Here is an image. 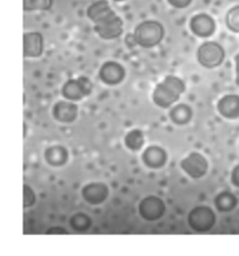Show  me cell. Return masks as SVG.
<instances>
[{"label":"cell","instance_id":"6da1fadb","mask_svg":"<svg viewBox=\"0 0 239 256\" xmlns=\"http://www.w3.org/2000/svg\"><path fill=\"white\" fill-rule=\"evenodd\" d=\"M93 30L103 40H113L123 34V20L111 8L107 0H97L86 10Z\"/></svg>","mask_w":239,"mask_h":256},{"label":"cell","instance_id":"7a4b0ae2","mask_svg":"<svg viewBox=\"0 0 239 256\" xmlns=\"http://www.w3.org/2000/svg\"><path fill=\"white\" fill-rule=\"evenodd\" d=\"M186 92V84L182 78L168 75L158 83L153 92V102L162 109H168L180 100Z\"/></svg>","mask_w":239,"mask_h":256},{"label":"cell","instance_id":"3957f363","mask_svg":"<svg viewBox=\"0 0 239 256\" xmlns=\"http://www.w3.org/2000/svg\"><path fill=\"white\" fill-rule=\"evenodd\" d=\"M127 38L132 39L133 44H137V46L153 48L164 40L165 27L157 20H145L136 27L132 36Z\"/></svg>","mask_w":239,"mask_h":256},{"label":"cell","instance_id":"277c9868","mask_svg":"<svg viewBox=\"0 0 239 256\" xmlns=\"http://www.w3.org/2000/svg\"><path fill=\"white\" fill-rule=\"evenodd\" d=\"M225 58L224 48L215 41H206L197 50V61L204 68H217Z\"/></svg>","mask_w":239,"mask_h":256},{"label":"cell","instance_id":"5b68a950","mask_svg":"<svg viewBox=\"0 0 239 256\" xmlns=\"http://www.w3.org/2000/svg\"><path fill=\"white\" fill-rule=\"evenodd\" d=\"M92 88V83L86 76H78L77 78H70L64 83L62 95L68 101L77 102L91 94Z\"/></svg>","mask_w":239,"mask_h":256},{"label":"cell","instance_id":"8992f818","mask_svg":"<svg viewBox=\"0 0 239 256\" xmlns=\"http://www.w3.org/2000/svg\"><path fill=\"white\" fill-rule=\"evenodd\" d=\"M216 224V214L210 207L197 206L190 210L188 216V224L192 230L200 233L210 230Z\"/></svg>","mask_w":239,"mask_h":256},{"label":"cell","instance_id":"52a82bcc","mask_svg":"<svg viewBox=\"0 0 239 256\" xmlns=\"http://www.w3.org/2000/svg\"><path fill=\"white\" fill-rule=\"evenodd\" d=\"M166 212L165 202L155 196H146L139 204V214L147 221H155L164 216Z\"/></svg>","mask_w":239,"mask_h":256},{"label":"cell","instance_id":"ba28073f","mask_svg":"<svg viewBox=\"0 0 239 256\" xmlns=\"http://www.w3.org/2000/svg\"><path fill=\"white\" fill-rule=\"evenodd\" d=\"M181 168L190 178L200 179L207 174L208 162L199 152H192L181 162Z\"/></svg>","mask_w":239,"mask_h":256},{"label":"cell","instance_id":"9c48e42d","mask_svg":"<svg viewBox=\"0 0 239 256\" xmlns=\"http://www.w3.org/2000/svg\"><path fill=\"white\" fill-rule=\"evenodd\" d=\"M126 72L120 64L107 61L99 69V78L107 86H117L125 78Z\"/></svg>","mask_w":239,"mask_h":256},{"label":"cell","instance_id":"30bf717a","mask_svg":"<svg viewBox=\"0 0 239 256\" xmlns=\"http://www.w3.org/2000/svg\"><path fill=\"white\" fill-rule=\"evenodd\" d=\"M190 30L200 38H209L216 30V22L209 14L200 13L194 16L190 20Z\"/></svg>","mask_w":239,"mask_h":256},{"label":"cell","instance_id":"8fae6325","mask_svg":"<svg viewBox=\"0 0 239 256\" xmlns=\"http://www.w3.org/2000/svg\"><path fill=\"white\" fill-rule=\"evenodd\" d=\"M82 196L91 205H99L109 196V188L103 182H91L83 188Z\"/></svg>","mask_w":239,"mask_h":256},{"label":"cell","instance_id":"7c38bea8","mask_svg":"<svg viewBox=\"0 0 239 256\" xmlns=\"http://www.w3.org/2000/svg\"><path fill=\"white\" fill-rule=\"evenodd\" d=\"M43 36L39 32L23 34V56L39 58L43 53Z\"/></svg>","mask_w":239,"mask_h":256},{"label":"cell","instance_id":"4fadbf2b","mask_svg":"<svg viewBox=\"0 0 239 256\" xmlns=\"http://www.w3.org/2000/svg\"><path fill=\"white\" fill-rule=\"evenodd\" d=\"M53 114L55 120L60 123L69 124L77 118L78 106L72 101H60L54 106Z\"/></svg>","mask_w":239,"mask_h":256},{"label":"cell","instance_id":"5bb4252c","mask_svg":"<svg viewBox=\"0 0 239 256\" xmlns=\"http://www.w3.org/2000/svg\"><path fill=\"white\" fill-rule=\"evenodd\" d=\"M217 110L222 116L229 120L239 118V96L225 95L217 103Z\"/></svg>","mask_w":239,"mask_h":256},{"label":"cell","instance_id":"9a60e30c","mask_svg":"<svg viewBox=\"0 0 239 256\" xmlns=\"http://www.w3.org/2000/svg\"><path fill=\"white\" fill-rule=\"evenodd\" d=\"M143 160L147 168H160L167 162V154L162 148L152 145L144 151Z\"/></svg>","mask_w":239,"mask_h":256},{"label":"cell","instance_id":"2e32d148","mask_svg":"<svg viewBox=\"0 0 239 256\" xmlns=\"http://www.w3.org/2000/svg\"><path fill=\"white\" fill-rule=\"evenodd\" d=\"M68 150L61 145H55V146L48 148L44 152V159L48 164L55 168L63 166L68 162Z\"/></svg>","mask_w":239,"mask_h":256},{"label":"cell","instance_id":"e0dca14e","mask_svg":"<svg viewBox=\"0 0 239 256\" xmlns=\"http://www.w3.org/2000/svg\"><path fill=\"white\" fill-rule=\"evenodd\" d=\"M171 120L178 126H185L188 124L193 117V110L186 103H180L171 110Z\"/></svg>","mask_w":239,"mask_h":256},{"label":"cell","instance_id":"ac0fdd59","mask_svg":"<svg viewBox=\"0 0 239 256\" xmlns=\"http://www.w3.org/2000/svg\"><path fill=\"white\" fill-rule=\"evenodd\" d=\"M215 206L220 212H230L237 206V199L230 192H222L215 198Z\"/></svg>","mask_w":239,"mask_h":256},{"label":"cell","instance_id":"d6986e66","mask_svg":"<svg viewBox=\"0 0 239 256\" xmlns=\"http://www.w3.org/2000/svg\"><path fill=\"white\" fill-rule=\"evenodd\" d=\"M145 137L143 131L139 129L131 130L125 136V145L131 151H139L144 146Z\"/></svg>","mask_w":239,"mask_h":256},{"label":"cell","instance_id":"ffe728a7","mask_svg":"<svg viewBox=\"0 0 239 256\" xmlns=\"http://www.w3.org/2000/svg\"><path fill=\"white\" fill-rule=\"evenodd\" d=\"M53 4L54 0H23V11H49Z\"/></svg>","mask_w":239,"mask_h":256},{"label":"cell","instance_id":"44dd1931","mask_svg":"<svg viewBox=\"0 0 239 256\" xmlns=\"http://www.w3.org/2000/svg\"><path fill=\"white\" fill-rule=\"evenodd\" d=\"M92 221L90 219L89 216H86L84 213H77L75 216H71L70 224L75 230L77 232H85L91 227Z\"/></svg>","mask_w":239,"mask_h":256},{"label":"cell","instance_id":"7402d4cb","mask_svg":"<svg viewBox=\"0 0 239 256\" xmlns=\"http://www.w3.org/2000/svg\"><path fill=\"white\" fill-rule=\"evenodd\" d=\"M225 22L231 32L239 33V5L229 10L225 16Z\"/></svg>","mask_w":239,"mask_h":256},{"label":"cell","instance_id":"603a6c76","mask_svg":"<svg viewBox=\"0 0 239 256\" xmlns=\"http://www.w3.org/2000/svg\"><path fill=\"white\" fill-rule=\"evenodd\" d=\"M35 200L36 196L33 190L29 186L23 185V207L28 208V207L33 206L35 204Z\"/></svg>","mask_w":239,"mask_h":256},{"label":"cell","instance_id":"cb8c5ba5","mask_svg":"<svg viewBox=\"0 0 239 256\" xmlns=\"http://www.w3.org/2000/svg\"><path fill=\"white\" fill-rule=\"evenodd\" d=\"M167 2H169V5L173 6V8L181 10L188 8V6L192 4L193 0H167Z\"/></svg>","mask_w":239,"mask_h":256},{"label":"cell","instance_id":"d4e9b609","mask_svg":"<svg viewBox=\"0 0 239 256\" xmlns=\"http://www.w3.org/2000/svg\"><path fill=\"white\" fill-rule=\"evenodd\" d=\"M231 182H232V184H234L235 186H237V188H239V165L236 166V168H234V171H232V174H231Z\"/></svg>","mask_w":239,"mask_h":256},{"label":"cell","instance_id":"484cf974","mask_svg":"<svg viewBox=\"0 0 239 256\" xmlns=\"http://www.w3.org/2000/svg\"><path fill=\"white\" fill-rule=\"evenodd\" d=\"M47 234H68V230L62 227H51L47 230Z\"/></svg>","mask_w":239,"mask_h":256},{"label":"cell","instance_id":"4316f807","mask_svg":"<svg viewBox=\"0 0 239 256\" xmlns=\"http://www.w3.org/2000/svg\"><path fill=\"white\" fill-rule=\"evenodd\" d=\"M235 64H236V84L239 87V53L236 55Z\"/></svg>","mask_w":239,"mask_h":256},{"label":"cell","instance_id":"83f0119b","mask_svg":"<svg viewBox=\"0 0 239 256\" xmlns=\"http://www.w3.org/2000/svg\"><path fill=\"white\" fill-rule=\"evenodd\" d=\"M113 2H125V0H113Z\"/></svg>","mask_w":239,"mask_h":256}]
</instances>
